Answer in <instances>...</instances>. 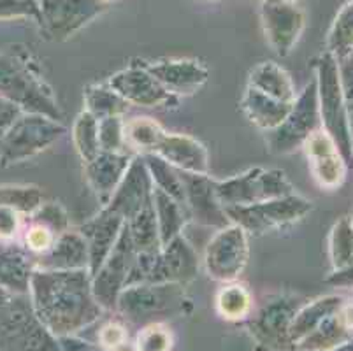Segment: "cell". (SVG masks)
Returning <instances> with one entry per match:
<instances>
[{
    "label": "cell",
    "mask_w": 353,
    "mask_h": 351,
    "mask_svg": "<svg viewBox=\"0 0 353 351\" xmlns=\"http://www.w3.org/2000/svg\"><path fill=\"white\" fill-rule=\"evenodd\" d=\"M28 294L39 320L54 337L76 336L104 311L94 297L88 270L35 269Z\"/></svg>",
    "instance_id": "obj_1"
},
{
    "label": "cell",
    "mask_w": 353,
    "mask_h": 351,
    "mask_svg": "<svg viewBox=\"0 0 353 351\" xmlns=\"http://www.w3.org/2000/svg\"><path fill=\"white\" fill-rule=\"evenodd\" d=\"M0 95L14 102L23 112L43 114L62 121L63 114L53 88L43 76L34 54L23 46L0 53Z\"/></svg>",
    "instance_id": "obj_2"
},
{
    "label": "cell",
    "mask_w": 353,
    "mask_h": 351,
    "mask_svg": "<svg viewBox=\"0 0 353 351\" xmlns=\"http://www.w3.org/2000/svg\"><path fill=\"white\" fill-rule=\"evenodd\" d=\"M194 311L185 285L178 283H139L125 286L117 302V313L128 325L144 327L165 323Z\"/></svg>",
    "instance_id": "obj_3"
},
{
    "label": "cell",
    "mask_w": 353,
    "mask_h": 351,
    "mask_svg": "<svg viewBox=\"0 0 353 351\" xmlns=\"http://www.w3.org/2000/svg\"><path fill=\"white\" fill-rule=\"evenodd\" d=\"M0 351H62L59 337L35 313L30 294L0 288Z\"/></svg>",
    "instance_id": "obj_4"
},
{
    "label": "cell",
    "mask_w": 353,
    "mask_h": 351,
    "mask_svg": "<svg viewBox=\"0 0 353 351\" xmlns=\"http://www.w3.org/2000/svg\"><path fill=\"white\" fill-rule=\"evenodd\" d=\"M314 70H316L314 79H316V95H319L320 123L341 151L346 163H350L353 160V144L348 116H346L345 97H343L341 77H339V62L329 51H325L314 62Z\"/></svg>",
    "instance_id": "obj_5"
},
{
    "label": "cell",
    "mask_w": 353,
    "mask_h": 351,
    "mask_svg": "<svg viewBox=\"0 0 353 351\" xmlns=\"http://www.w3.org/2000/svg\"><path fill=\"white\" fill-rule=\"evenodd\" d=\"M197 274L199 257L181 234L157 253H137L127 286L139 283H178L187 286Z\"/></svg>",
    "instance_id": "obj_6"
},
{
    "label": "cell",
    "mask_w": 353,
    "mask_h": 351,
    "mask_svg": "<svg viewBox=\"0 0 353 351\" xmlns=\"http://www.w3.org/2000/svg\"><path fill=\"white\" fill-rule=\"evenodd\" d=\"M225 211L230 221L239 225L246 234L264 236L269 232L283 230L299 223L313 211V202L297 193H292L287 197L256 202L252 205L225 208Z\"/></svg>",
    "instance_id": "obj_7"
},
{
    "label": "cell",
    "mask_w": 353,
    "mask_h": 351,
    "mask_svg": "<svg viewBox=\"0 0 353 351\" xmlns=\"http://www.w3.org/2000/svg\"><path fill=\"white\" fill-rule=\"evenodd\" d=\"M67 134L62 121L43 114L21 112V116L2 134V166H12L32 159L53 146Z\"/></svg>",
    "instance_id": "obj_8"
},
{
    "label": "cell",
    "mask_w": 353,
    "mask_h": 351,
    "mask_svg": "<svg viewBox=\"0 0 353 351\" xmlns=\"http://www.w3.org/2000/svg\"><path fill=\"white\" fill-rule=\"evenodd\" d=\"M292 193H295L294 186L281 169L253 167L234 178L216 181V195L223 208L252 205Z\"/></svg>",
    "instance_id": "obj_9"
},
{
    "label": "cell",
    "mask_w": 353,
    "mask_h": 351,
    "mask_svg": "<svg viewBox=\"0 0 353 351\" xmlns=\"http://www.w3.org/2000/svg\"><path fill=\"white\" fill-rule=\"evenodd\" d=\"M322 128L316 95V79H311L297 95L290 112L276 128L268 132L269 151L274 154H290L303 150L310 135Z\"/></svg>",
    "instance_id": "obj_10"
},
{
    "label": "cell",
    "mask_w": 353,
    "mask_h": 351,
    "mask_svg": "<svg viewBox=\"0 0 353 351\" xmlns=\"http://www.w3.org/2000/svg\"><path fill=\"white\" fill-rule=\"evenodd\" d=\"M248 259V234L239 225L230 223L220 228L208 243L204 267L213 281L232 283L245 272Z\"/></svg>",
    "instance_id": "obj_11"
},
{
    "label": "cell",
    "mask_w": 353,
    "mask_h": 351,
    "mask_svg": "<svg viewBox=\"0 0 353 351\" xmlns=\"http://www.w3.org/2000/svg\"><path fill=\"white\" fill-rule=\"evenodd\" d=\"M136 259L137 251L128 236L127 225H123L113 251L92 278V292L104 311H117L118 297L127 286Z\"/></svg>",
    "instance_id": "obj_12"
},
{
    "label": "cell",
    "mask_w": 353,
    "mask_h": 351,
    "mask_svg": "<svg viewBox=\"0 0 353 351\" xmlns=\"http://www.w3.org/2000/svg\"><path fill=\"white\" fill-rule=\"evenodd\" d=\"M104 0H39L41 28L50 39L63 43L108 9Z\"/></svg>",
    "instance_id": "obj_13"
},
{
    "label": "cell",
    "mask_w": 353,
    "mask_h": 351,
    "mask_svg": "<svg viewBox=\"0 0 353 351\" xmlns=\"http://www.w3.org/2000/svg\"><path fill=\"white\" fill-rule=\"evenodd\" d=\"M301 305L299 299L283 294L271 297L259 309L250 323V332L259 351H280L292 346L288 328Z\"/></svg>",
    "instance_id": "obj_14"
},
{
    "label": "cell",
    "mask_w": 353,
    "mask_h": 351,
    "mask_svg": "<svg viewBox=\"0 0 353 351\" xmlns=\"http://www.w3.org/2000/svg\"><path fill=\"white\" fill-rule=\"evenodd\" d=\"M260 23L265 41L278 57H288L299 43L306 27L303 9L292 0H262L260 2Z\"/></svg>",
    "instance_id": "obj_15"
},
{
    "label": "cell",
    "mask_w": 353,
    "mask_h": 351,
    "mask_svg": "<svg viewBox=\"0 0 353 351\" xmlns=\"http://www.w3.org/2000/svg\"><path fill=\"white\" fill-rule=\"evenodd\" d=\"M108 85L120 93L130 106L139 108H174L179 99L167 92L139 62L130 63L108 79Z\"/></svg>",
    "instance_id": "obj_16"
},
{
    "label": "cell",
    "mask_w": 353,
    "mask_h": 351,
    "mask_svg": "<svg viewBox=\"0 0 353 351\" xmlns=\"http://www.w3.org/2000/svg\"><path fill=\"white\" fill-rule=\"evenodd\" d=\"M179 176L185 188V205L192 221L216 230L232 223L216 195V179L211 178L210 174H192L181 170Z\"/></svg>",
    "instance_id": "obj_17"
},
{
    "label": "cell",
    "mask_w": 353,
    "mask_h": 351,
    "mask_svg": "<svg viewBox=\"0 0 353 351\" xmlns=\"http://www.w3.org/2000/svg\"><path fill=\"white\" fill-rule=\"evenodd\" d=\"M303 150L306 153L307 166L314 183L327 192L341 188L348 172V163L323 128L310 135Z\"/></svg>",
    "instance_id": "obj_18"
},
{
    "label": "cell",
    "mask_w": 353,
    "mask_h": 351,
    "mask_svg": "<svg viewBox=\"0 0 353 351\" xmlns=\"http://www.w3.org/2000/svg\"><path fill=\"white\" fill-rule=\"evenodd\" d=\"M141 63L167 92L178 99L197 93L210 79L208 67L194 58H169Z\"/></svg>",
    "instance_id": "obj_19"
},
{
    "label": "cell",
    "mask_w": 353,
    "mask_h": 351,
    "mask_svg": "<svg viewBox=\"0 0 353 351\" xmlns=\"http://www.w3.org/2000/svg\"><path fill=\"white\" fill-rule=\"evenodd\" d=\"M153 183L150 172L146 169L143 157L136 154L130 162L127 174L123 176L121 183L118 185L117 192L104 208L111 209L113 212L120 214L125 221L134 218L144 205L152 202Z\"/></svg>",
    "instance_id": "obj_20"
},
{
    "label": "cell",
    "mask_w": 353,
    "mask_h": 351,
    "mask_svg": "<svg viewBox=\"0 0 353 351\" xmlns=\"http://www.w3.org/2000/svg\"><path fill=\"white\" fill-rule=\"evenodd\" d=\"M123 225L125 220L120 214H117V212L108 208H102L94 218H90L88 221H85L79 227V232H81L83 237L86 239V244H88V272L92 278L101 269L109 253L113 251Z\"/></svg>",
    "instance_id": "obj_21"
},
{
    "label": "cell",
    "mask_w": 353,
    "mask_h": 351,
    "mask_svg": "<svg viewBox=\"0 0 353 351\" xmlns=\"http://www.w3.org/2000/svg\"><path fill=\"white\" fill-rule=\"evenodd\" d=\"M136 154L132 153H108L101 151L94 160L83 163L85 179L92 192L95 193L97 201L104 208L113 193L117 192L118 185L127 174L130 162Z\"/></svg>",
    "instance_id": "obj_22"
},
{
    "label": "cell",
    "mask_w": 353,
    "mask_h": 351,
    "mask_svg": "<svg viewBox=\"0 0 353 351\" xmlns=\"http://www.w3.org/2000/svg\"><path fill=\"white\" fill-rule=\"evenodd\" d=\"M155 154L181 172L210 174V154L206 146L192 135L165 132Z\"/></svg>",
    "instance_id": "obj_23"
},
{
    "label": "cell",
    "mask_w": 353,
    "mask_h": 351,
    "mask_svg": "<svg viewBox=\"0 0 353 351\" xmlns=\"http://www.w3.org/2000/svg\"><path fill=\"white\" fill-rule=\"evenodd\" d=\"M88 262L86 239L72 227L60 234L46 253L35 257V265L43 270H88Z\"/></svg>",
    "instance_id": "obj_24"
},
{
    "label": "cell",
    "mask_w": 353,
    "mask_h": 351,
    "mask_svg": "<svg viewBox=\"0 0 353 351\" xmlns=\"http://www.w3.org/2000/svg\"><path fill=\"white\" fill-rule=\"evenodd\" d=\"M35 269V257L11 243H0V288L11 294H28Z\"/></svg>",
    "instance_id": "obj_25"
},
{
    "label": "cell",
    "mask_w": 353,
    "mask_h": 351,
    "mask_svg": "<svg viewBox=\"0 0 353 351\" xmlns=\"http://www.w3.org/2000/svg\"><path fill=\"white\" fill-rule=\"evenodd\" d=\"M294 104H285V102L276 101L272 97L252 88L246 85L243 99H241V111L250 120V123L255 125L260 130L269 132L276 128L281 121L287 118Z\"/></svg>",
    "instance_id": "obj_26"
},
{
    "label": "cell",
    "mask_w": 353,
    "mask_h": 351,
    "mask_svg": "<svg viewBox=\"0 0 353 351\" xmlns=\"http://www.w3.org/2000/svg\"><path fill=\"white\" fill-rule=\"evenodd\" d=\"M343 304H345V299L341 295H325V297H319L301 305L288 328V339L292 346L295 348L301 341L306 339L314 328L327 317L336 313Z\"/></svg>",
    "instance_id": "obj_27"
},
{
    "label": "cell",
    "mask_w": 353,
    "mask_h": 351,
    "mask_svg": "<svg viewBox=\"0 0 353 351\" xmlns=\"http://www.w3.org/2000/svg\"><path fill=\"white\" fill-rule=\"evenodd\" d=\"M248 86L272 97L285 104H294L297 99L290 74L276 62H262L250 72Z\"/></svg>",
    "instance_id": "obj_28"
},
{
    "label": "cell",
    "mask_w": 353,
    "mask_h": 351,
    "mask_svg": "<svg viewBox=\"0 0 353 351\" xmlns=\"http://www.w3.org/2000/svg\"><path fill=\"white\" fill-rule=\"evenodd\" d=\"M153 211H155L157 227H159V236L162 246L171 243L178 236L183 234L185 225L190 221L188 217L187 205H183L171 195L160 192V190L153 188Z\"/></svg>",
    "instance_id": "obj_29"
},
{
    "label": "cell",
    "mask_w": 353,
    "mask_h": 351,
    "mask_svg": "<svg viewBox=\"0 0 353 351\" xmlns=\"http://www.w3.org/2000/svg\"><path fill=\"white\" fill-rule=\"evenodd\" d=\"M338 311L327 317L306 339L301 341L295 348L303 351H334L336 348L345 344L346 341L353 339V332L343 323Z\"/></svg>",
    "instance_id": "obj_30"
},
{
    "label": "cell",
    "mask_w": 353,
    "mask_h": 351,
    "mask_svg": "<svg viewBox=\"0 0 353 351\" xmlns=\"http://www.w3.org/2000/svg\"><path fill=\"white\" fill-rule=\"evenodd\" d=\"M125 225H127L128 236H130L137 253H157L162 250L155 211H153V201L144 205L136 217L125 221Z\"/></svg>",
    "instance_id": "obj_31"
},
{
    "label": "cell",
    "mask_w": 353,
    "mask_h": 351,
    "mask_svg": "<svg viewBox=\"0 0 353 351\" xmlns=\"http://www.w3.org/2000/svg\"><path fill=\"white\" fill-rule=\"evenodd\" d=\"M253 299L250 290L241 283H223L214 297V308L221 318L229 321L245 320L252 313Z\"/></svg>",
    "instance_id": "obj_32"
},
{
    "label": "cell",
    "mask_w": 353,
    "mask_h": 351,
    "mask_svg": "<svg viewBox=\"0 0 353 351\" xmlns=\"http://www.w3.org/2000/svg\"><path fill=\"white\" fill-rule=\"evenodd\" d=\"M85 109L97 120L111 116H125L130 104L120 93L114 92L108 83L104 85H88L85 88Z\"/></svg>",
    "instance_id": "obj_33"
},
{
    "label": "cell",
    "mask_w": 353,
    "mask_h": 351,
    "mask_svg": "<svg viewBox=\"0 0 353 351\" xmlns=\"http://www.w3.org/2000/svg\"><path fill=\"white\" fill-rule=\"evenodd\" d=\"M165 135L162 125L148 116H136L132 120H125V141L127 148L137 151V154L155 153L157 146Z\"/></svg>",
    "instance_id": "obj_34"
},
{
    "label": "cell",
    "mask_w": 353,
    "mask_h": 351,
    "mask_svg": "<svg viewBox=\"0 0 353 351\" xmlns=\"http://www.w3.org/2000/svg\"><path fill=\"white\" fill-rule=\"evenodd\" d=\"M146 163V169L152 178L153 188L160 190V192L171 195L178 202L185 205V188H183L181 176L179 170L174 169L171 163H167L165 160L160 159L159 154L155 153H146L141 154Z\"/></svg>",
    "instance_id": "obj_35"
},
{
    "label": "cell",
    "mask_w": 353,
    "mask_h": 351,
    "mask_svg": "<svg viewBox=\"0 0 353 351\" xmlns=\"http://www.w3.org/2000/svg\"><path fill=\"white\" fill-rule=\"evenodd\" d=\"M327 51L338 62L353 53V0L338 12L327 35Z\"/></svg>",
    "instance_id": "obj_36"
},
{
    "label": "cell",
    "mask_w": 353,
    "mask_h": 351,
    "mask_svg": "<svg viewBox=\"0 0 353 351\" xmlns=\"http://www.w3.org/2000/svg\"><path fill=\"white\" fill-rule=\"evenodd\" d=\"M72 144L83 163L94 160L101 153L99 146V120L83 109L72 125Z\"/></svg>",
    "instance_id": "obj_37"
},
{
    "label": "cell",
    "mask_w": 353,
    "mask_h": 351,
    "mask_svg": "<svg viewBox=\"0 0 353 351\" xmlns=\"http://www.w3.org/2000/svg\"><path fill=\"white\" fill-rule=\"evenodd\" d=\"M329 259L332 270H341L353 263V218L343 217L329 234Z\"/></svg>",
    "instance_id": "obj_38"
},
{
    "label": "cell",
    "mask_w": 353,
    "mask_h": 351,
    "mask_svg": "<svg viewBox=\"0 0 353 351\" xmlns=\"http://www.w3.org/2000/svg\"><path fill=\"white\" fill-rule=\"evenodd\" d=\"M44 202L43 190L32 185H8L0 186V205L14 208L23 214L30 217L35 209Z\"/></svg>",
    "instance_id": "obj_39"
},
{
    "label": "cell",
    "mask_w": 353,
    "mask_h": 351,
    "mask_svg": "<svg viewBox=\"0 0 353 351\" xmlns=\"http://www.w3.org/2000/svg\"><path fill=\"white\" fill-rule=\"evenodd\" d=\"M99 146L108 153H130L125 141V118L111 116L99 120Z\"/></svg>",
    "instance_id": "obj_40"
},
{
    "label": "cell",
    "mask_w": 353,
    "mask_h": 351,
    "mask_svg": "<svg viewBox=\"0 0 353 351\" xmlns=\"http://www.w3.org/2000/svg\"><path fill=\"white\" fill-rule=\"evenodd\" d=\"M136 351H171L172 334L163 323H150L139 328L136 341Z\"/></svg>",
    "instance_id": "obj_41"
},
{
    "label": "cell",
    "mask_w": 353,
    "mask_h": 351,
    "mask_svg": "<svg viewBox=\"0 0 353 351\" xmlns=\"http://www.w3.org/2000/svg\"><path fill=\"white\" fill-rule=\"evenodd\" d=\"M30 221L44 225V227L50 228L51 232H54L57 236H60V234H63V232L70 228L67 211L59 204V202H43V204L30 214Z\"/></svg>",
    "instance_id": "obj_42"
},
{
    "label": "cell",
    "mask_w": 353,
    "mask_h": 351,
    "mask_svg": "<svg viewBox=\"0 0 353 351\" xmlns=\"http://www.w3.org/2000/svg\"><path fill=\"white\" fill-rule=\"evenodd\" d=\"M57 237L59 236L54 232H51L48 227L30 221L23 232V246L28 253H32L34 257H39L53 246Z\"/></svg>",
    "instance_id": "obj_43"
},
{
    "label": "cell",
    "mask_w": 353,
    "mask_h": 351,
    "mask_svg": "<svg viewBox=\"0 0 353 351\" xmlns=\"http://www.w3.org/2000/svg\"><path fill=\"white\" fill-rule=\"evenodd\" d=\"M339 77H341L343 97H345L346 116H348L350 135L353 144V53L339 62Z\"/></svg>",
    "instance_id": "obj_44"
},
{
    "label": "cell",
    "mask_w": 353,
    "mask_h": 351,
    "mask_svg": "<svg viewBox=\"0 0 353 351\" xmlns=\"http://www.w3.org/2000/svg\"><path fill=\"white\" fill-rule=\"evenodd\" d=\"M12 18H35L41 25V9L28 0H0V19Z\"/></svg>",
    "instance_id": "obj_45"
},
{
    "label": "cell",
    "mask_w": 353,
    "mask_h": 351,
    "mask_svg": "<svg viewBox=\"0 0 353 351\" xmlns=\"http://www.w3.org/2000/svg\"><path fill=\"white\" fill-rule=\"evenodd\" d=\"M99 344L104 348L105 351H111L114 348L121 346V344L128 343V330L120 320H111L105 325H102V328L99 330Z\"/></svg>",
    "instance_id": "obj_46"
},
{
    "label": "cell",
    "mask_w": 353,
    "mask_h": 351,
    "mask_svg": "<svg viewBox=\"0 0 353 351\" xmlns=\"http://www.w3.org/2000/svg\"><path fill=\"white\" fill-rule=\"evenodd\" d=\"M21 214L18 209L0 205V243H11L21 228Z\"/></svg>",
    "instance_id": "obj_47"
},
{
    "label": "cell",
    "mask_w": 353,
    "mask_h": 351,
    "mask_svg": "<svg viewBox=\"0 0 353 351\" xmlns=\"http://www.w3.org/2000/svg\"><path fill=\"white\" fill-rule=\"evenodd\" d=\"M21 112L23 111H21L14 102L6 99L4 95H0V134H4V132L20 118Z\"/></svg>",
    "instance_id": "obj_48"
},
{
    "label": "cell",
    "mask_w": 353,
    "mask_h": 351,
    "mask_svg": "<svg viewBox=\"0 0 353 351\" xmlns=\"http://www.w3.org/2000/svg\"><path fill=\"white\" fill-rule=\"evenodd\" d=\"M59 344L62 351H105L101 344L90 343L78 336H63L59 337Z\"/></svg>",
    "instance_id": "obj_49"
},
{
    "label": "cell",
    "mask_w": 353,
    "mask_h": 351,
    "mask_svg": "<svg viewBox=\"0 0 353 351\" xmlns=\"http://www.w3.org/2000/svg\"><path fill=\"white\" fill-rule=\"evenodd\" d=\"M325 283L338 288H353V263L341 270H332V274L325 279Z\"/></svg>",
    "instance_id": "obj_50"
},
{
    "label": "cell",
    "mask_w": 353,
    "mask_h": 351,
    "mask_svg": "<svg viewBox=\"0 0 353 351\" xmlns=\"http://www.w3.org/2000/svg\"><path fill=\"white\" fill-rule=\"evenodd\" d=\"M334 351H353V339L346 341L345 344H341V346L336 348V350H334Z\"/></svg>",
    "instance_id": "obj_51"
},
{
    "label": "cell",
    "mask_w": 353,
    "mask_h": 351,
    "mask_svg": "<svg viewBox=\"0 0 353 351\" xmlns=\"http://www.w3.org/2000/svg\"><path fill=\"white\" fill-rule=\"evenodd\" d=\"M0 159H2V134H0Z\"/></svg>",
    "instance_id": "obj_52"
},
{
    "label": "cell",
    "mask_w": 353,
    "mask_h": 351,
    "mask_svg": "<svg viewBox=\"0 0 353 351\" xmlns=\"http://www.w3.org/2000/svg\"><path fill=\"white\" fill-rule=\"evenodd\" d=\"M28 2H32V4H35V6H39V0H28Z\"/></svg>",
    "instance_id": "obj_53"
},
{
    "label": "cell",
    "mask_w": 353,
    "mask_h": 351,
    "mask_svg": "<svg viewBox=\"0 0 353 351\" xmlns=\"http://www.w3.org/2000/svg\"><path fill=\"white\" fill-rule=\"evenodd\" d=\"M260 2H262V0H260ZM292 2H295V0H292Z\"/></svg>",
    "instance_id": "obj_54"
},
{
    "label": "cell",
    "mask_w": 353,
    "mask_h": 351,
    "mask_svg": "<svg viewBox=\"0 0 353 351\" xmlns=\"http://www.w3.org/2000/svg\"><path fill=\"white\" fill-rule=\"evenodd\" d=\"M104 2H109V0H104Z\"/></svg>",
    "instance_id": "obj_55"
}]
</instances>
